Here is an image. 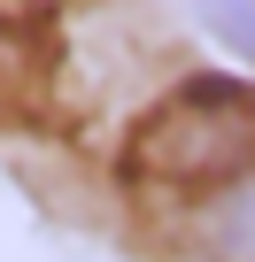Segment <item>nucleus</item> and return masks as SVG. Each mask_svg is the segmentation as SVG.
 I'll list each match as a JSON object with an SVG mask.
<instances>
[{"label":"nucleus","mask_w":255,"mask_h":262,"mask_svg":"<svg viewBox=\"0 0 255 262\" xmlns=\"http://www.w3.org/2000/svg\"><path fill=\"white\" fill-rule=\"evenodd\" d=\"M255 162V100L232 85H193L170 108L147 116V131L132 139V178L147 193H163L170 208L193 201L201 185L232 178Z\"/></svg>","instance_id":"f257e3e1"},{"label":"nucleus","mask_w":255,"mask_h":262,"mask_svg":"<svg viewBox=\"0 0 255 262\" xmlns=\"http://www.w3.org/2000/svg\"><path fill=\"white\" fill-rule=\"evenodd\" d=\"M170 239L186 262H255V162L201 185L170 208Z\"/></svg>","instance_id":"f03ea898"},{"label":"nucleus","mask_w":255,"mask_h":262,"mask_svg":"<svg viewBox=\"0 0 255 262\" xmlns=\"http://www.w3.org/2000/svg\"><path fill=\"white\" fill-rule=\"evenodd\" d=\"M193 8H201V24H209L217 47H232L240 62H255V0H193Z\"/></svg>","instance_id":"7ed1b4c3"}]
</instances>
